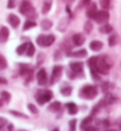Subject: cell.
<instances>
[{
	"label": "cell",
	"instance_id": "obj_11",
	"mask_svg": "<svg viewBox=\"0 0 121 131\" xmlns=\"http://www.w3.org/2000/svg\"><path fill=\"white\" fill-rule=\"evenodd\" d=\"M96 13H97L96 4L90 3L89 5H88V8H87V17L90 18V19H94V18H95V16H96Z\"/></svg>",
	"mask_w": 121,
	"mask_h": 131
},
{
	"label": "cell",
	"instance_id": "obj_28",
	"mask_svg": "<svg viewBox=\"0 0 121 131\" xmlns=\"http://www.w3.org/2000/svg\"><path fill=\"white\" fill-rule=\"evenodd\" d=\"M28 44L29 42H26V43H23L21 45H19L17 48V54L18 55H23V54H25V51H26V48H28Z\"/></svg>",
	"mask_w": 121,
	"mask_h": 131
},
{
	"label": "cell",
	"instance_id": "obj_12",
	"mask_svg": "<svg viewBox=\"0 0 121 131\" xmlns=\"http://www.w3.org/2000/svg\"><path fill=\"white\" fill-rule=\"evenodd\" d=\"M7 20H8L10 25H11V26H12L13 29H17L18 26H19V24H20V19H19V17H18V16H16V14H13V13L8 14V17H7Z\"/></svg>",
	"mask_w": 121,
	"mask_h": 131
},
{
	"label": "cell",
	"instance_id": "obj_43",
	"mask_svg": "<svg viewBox=\"0 0 121 131\" xmlns=\"http://www.w3.org/2000/svg\"><path fill=\"white\" fill-rule=\"evenodd\" d=\"M62 1H64V3H66V4H70L73 0H62Z\"/></svg>",
	"mask_w": 121,
	"mask_h": 131
},
{
	"label": "cell",
	"instance_id": "obj_17",
	"mask_svg": "<svg viewBox=\"0 0 121 131\" xmlns=\"http://www.w3.org/2000/svg\"><path fill=\"white\" fill-rule=\"evenodd\" d=\"M66 110H68V113L74 116V114H76L78 112V107H77L76 104L74 103H68L66 104Z\"/></svg>",
	"mask_w": 121,
	"mask_h": 131
},
{
	"label": "cell",
	"instance_id": "obj_18",
	"mask_svg": "<svg viewBox=\"0 0 121 131\" xmlns=\"http://www.w3.org/2000/svg\"><path fill=\"white\" fill-rule=\"evenodd\" d=\"M116 101V98L114 97V95H112V94H107L106 97L103 98V100L102 101H100L102 105H109V104H113Z\"/></svg>",
	"mask_w": 121,
	"mask_h": 131
},
{
	"label": "cell",
	"instance_id": "obj_25",
	"mask_svg": "<svg viewBox=\"0 0 121 131\" xmlns=\"http://www.w3.org/2000/svg\"><path fill=\"white\" fill-rule=\"evenodd\" d=\"M116 43H118V36L115 34L111 35L109 38H108V45L109 47H114V45H116Z\"/></svg>",
	"mask_w": 121,
	"mask_h": 131
},
{
	"label": "cell",
	"instance_id": "obj_44",
	"mask_svg": "<svg viewBox=\"0 0 121 131\" xmlns=\"http://www.w3.org/2000/svg\"><path fill=\"white\" fill-rule=\"evenodd\" d=\"M3 106V101H1V100H0V107Z\"/></svg>",
	"mask_w": 121,
	"mask_h": 131
},
{
	"label": "cell",
	"instance_id": "obj_8",
	"mask_svg": "<svg viewBox=\"0 0 121 131\" xmlns=\"http://www.w3.org/2000/svg\"><path fill=\"white\" fill-rule=\"evenodd\" d=\"M70 70H73L75 73V75L83 78V63L82 62H70L69 64Z\"/></svg>",
	"mask_w": 121,
	"mask_h": 131
},
{
	"label": "cell",
	"instance_id": "obj_14",
	"mask_svg": "<svg viewBox=\"0 0 121 131\" xmlns=\"http://www.w3.org/2000/svg\"><path fill=\"white\" fill-rule=\"evenodd\" d=\"M68 25H69V18H66V17L62 18L58 21V24H57V30L59 32H64L66 30V28H68Z\"/></svg>",
	"mask_w": 121,
	"mask_h": 131
},
{
	"label": "cell",
	"instance_id": "obj_34",
	"mask_svg": "<svg viewBox=\"0 0 121 131\" xmlns=\"http://www.w3.org/2000/svg\"><path fill=\"white\" fill-rule=\"evenodd\" d=\"M28 108H29V111H30L31 113H33V114L38 113V108H37L33 104H28Z\"/></svg>",
	"mask_w": 121,
	"mask_h": 131
},
{
	"label": "cell",
	"instance_id": "obj_40",
	"mask_svg": "<svg viewBox=\"0 0 121 131\" xmlns=\"http://www.w3.org/2000/svg\"><path fill=\"white\" fill-rule=\"evenodd\" d=\"M56 59H61V51H57V50H56V52H55V60Z\"/></svg>",
	"mask_w": 121,
	"mask_h": 131
},
{
	"label": "cell",
	"instance_id": "obj_3",
	"mask_svg": "<svg viewBox=\"0 0 121 131\" xmlns=\"http://www.w3.org/2000/svg\"><path fill=\"white\" fill-rule=\"evenodd\" d=\"M91 69H95L99 74H102V75H107L109 74V69H111V64L106 61V57H97L96 63H95V67Z\"/></svg>",
	"mask_w": 121,
	"mask_h": 131
},
{
	"label": "cell",
	"instance_id": "obj_39",
	"mask_svg": "<svg viewBox=\"0 0 121 131\" xmlns=\"http://www.w3.org/2000/svg\"><path fill=\"white\" fill-rule=\"evenodd\" d=\"M14 6H16V5H14V0H8V1H7V7H8V8H13Z\"/></svg>",
	"mask_w": 121,
	"mask_h": 131
},
{
	"label": "cell",
	"instance_id": "obj_35",
	"mask_svg": "<svg viewBox=\"0 0 121 131\" xmlns=\"http://www.w3.org/2000/svg\"><path fill=\"white\" fill-rule=\"evenodd\" d=\"M11 114H13V116H16V117H20V118H24V119H26L28 118V116L24 113H21V112H17V111H11L10 112Z\"/></svg>",
	"mask_w": 121,
	"mask_h": 131
},
{
	"label": "cell",
	"instance_id": "obj_38",
	"mask_svg": "<svg viewBox=\"0 0 121 131\" xmlns=\"http://www.w3.org/2000/svg\"><path fill=\"white\" fill-rule=\"evenodd\" d=\"M6 124H7V121H6V119H5L4 117H0V130H1V129H3Z\"/></svg>",
	"mask_w": 121,
	"mask_h": 131
},
{
	"label": "cell",
	"instance_id": "obj_32",
	"mask_svg": "<svg viewBox=\"0 0 121 131\" xmlns=\"http://www.w3.org/2000/svg\"><path fill=\"white\" fill-rule=\"evenodd\" d=\"M90 3H91V0H81L80 4H78V6H77V10H81V8H83V7L88 6Z\"/></svg>",
	"mask_w": 121,
	"mask_h": 131
},
{
	"label": "cell",
	"instance_id": "obj_16",
	"mask_svg": "<svg viewBox=\"0 0 121 131\" xmlns=\"http://www.w3.org/2000/svg\"><path fill=\"white\" fill-rule=\"evenodd\" d=\"M88 51L86 49H81L77 51H71V52H66V56H71V57H86Z\"/></svg>",
	"mask_w": 121,
	"mask_h": 131
},
{
	"label": "cell",
	"instance_id": "obj_13",
	"mask_svg": "<svg viewBox=\"0 0 121 131\" xmlns=\"http://www.w3.org/2000/svg\"><path fill=\"white\" fill-rule=\"evenodd\" d=\"M10 37V31L6 26H1L0 28V43H6L7 39Z\"/></svg>",
	"mask_w": 121,
	"mask_h": 131
},
{
	"label": "cell",
	"instance_id": "obj_26",
	"mask_svg": "<svg viewBox=\"0 0 121 131\" xmlns=\"http://www.w3.org/2000/svg\"><path fill=\"white\" fill-rule=\"evenodd\" d=\"M36 25H37V24H36L33 20H31V19H28V20L24 23V28H23V29H24V31H26V30H30V29L35 28Z\"/></svg>",
	"mask_w": 121,
	"mask_h": 131
},
{
	"label": "cell",
	"instance_id": "obj_2",
	"mask_svg": "<svg viewBox=\"0 0 121 131\" xmlns=\"http://www.w3.org/2000/svg\"><path fill=\"white\" fill-rule=\"evenodd\" d=\"M99 93V90H97L96 86H93V85H87V86H83L80 91V97L82 99H88V100H93L94 98Z\"/></svg>",
	"mask_w": 121,
	"mask_h": 131
},
{
	"label": "cell",
	"instance_id": "obj_41",
	"mask_svg": "<svg viewBox=\"0 0 121 131\" xmlns=\"http://www.w3.org/2000/svg\"><path fill=\"white\" fill-rule=\"evenodd\" d=\"M0 83H7V81L4 78H0Z\"/></svg>",
	"mask_w": 121,
	"mask_h": 131
},
{
	"label": "cell",
	"instance_id": "obj_6",
	"mask_svg": "<svg viewBox=\"0 0 121 131\" xmlns=\"http://www.w3.org/2000/svg\"><path fill=\"white\" fill-rule=\"evenodd\" d=\"M95 21L96 23H99V24H104V23H107L108 20H109V12H108L107 10H102L101 11H97L96 16H95Z\"/></svg>",
	"mask_w": 121,
	"mask_h": 131
},
{
	"label": "cell",
	"instance_id": "obj_33",
	"mask_svg": "<svg viewBox=\"0 0 121 131\" xmlns=\"http://www.w3.org/2000/svg\"><path fill=\"white\" fill-rule=\"evenodd\" d=\"M101 7L103 10H108L111 7V0H101Z\"/></svg>",
	"mask_w": 121,
	"mask_h": 131
},
{
	"label": "cell",
	"instance_id": "obj_36",
	"mask_svg": "<svg viewBox=\"0 0 121 131\" xmlns=\"http://www.w3.org/2000/svg\"><path fill=\"white\" fill-rule=\"evenodd\" d=\"M90 73H91V76H93L94 80H100V75H99V73H97L95 69L90 68Z\"/></svg>",
	"mask_w": 121,
	"mask_h": 131
},
{
	"label": "cell",
	"instance_id": "obj_10",
	"mask_svg": "<svg viewBox=\"0 0 121 131\" xmlns=\"http://www.w3.org/2000/svg\"><path fill=\"white\" fill-rule=\"evenodd\" d=\"M71 38H73V44L76 47H81L86 42V37L82 34H74Z\"/></svg>",
	"mask_w": 121,
	"mask_h": 131
},
{
	"label": "cell",
	"instance_id": "obj_23",
	"mask_svg": "<svg viewBox=\"0 0 121 131\" xmlns=\"http://www.w3.org/2000/svg\"><path fill=\"white\" fill-rule=\"evenodd\" d=\"M35 51H36V49H35V47H33V44L29 42L28 48H26V51H25V54H26L29 57H32V56L35 55Z\"/></svg>",
	"mask_w": 121,
	"mask_h": 131
},
{
	"label": "cell",
	"instance_id": "obj_29",
	"mask_svg": "<svg viewBox=\"0 0 121 131\" xmlns=\"http://www.w3.org/2000/svg\"><path fill=\"white\" fill-rule=\"evenodd\" d=\"M91 121H93V118H91V117L84 118V119L82 121V123H81V129H82V130H84L87 126H89L90 123H91Z\"/></svg>",
	"mask_w": 121,
	"mask_h": 131
},
{
	"label": "cell",
	"instance_id": "obj_9",
	"mask_svg": "<svg viewBox=\"0 0 121 131\" xmlns=\"http://www.w3.org/2000/svg\"><path fill=\"white\" fill-rule=\"evenodd\" d=\"M37 82H38L39 86H45L48 83V75H46V72L45 69H39L38 73H37Z\"/></svg>",
	"mask_w": 121,
	"mask_h": 131
},
{
	"label": "cell",
	"instance_id": "obj_4",
	"mask_svg": "<svg viewBox=\"0 0 121 131\" xmlns=\"http://www.w3.org/2000/svg\"><path fill=\"white\" fill-rule=\"evenodd\" d=\"M52 92L49 90H41L37 92L36 94V100H37V103L39 105H44L45 103H48L50 100L52 99Z\"/></svg>",
	"mask_w": 121,
	"mask_h": 131
},
{
	"label": "cell",
	"instance_id": "obj_31",
	"mask_svg": "<svg viewBox=\"0 0 121 131\" xmlns=\"http://www.w3.org/2000/svg\"><path fill=\"white\" fill-rule=\"evenodd\" d=\"M7 68V61L3 55H0V70L1 69H6Z\"/></svg>",
	"mask_w": 121,
	"mask_h": 131
},
{
	"label": "cell",
	"instance_id": "obj_37",
	"mask_svg": "<svg viewBox=\"0 0 121 131\" xmlns=\"http://www.w3.org/2000/svg\"><path fill=\"white\" fill-rule=\"evenodd\" d=\"M69 129L71 131H74L76 129V119H71V121L69 122Z\"/></svg>",
	"mask_w": 121,
	"mask_h": 131
},
{
	"label": "cell",
	"instance_id": "obj_27",
	"mask_svg": "<svg viewBox=\"0 0 121 131\" xmlns=\"http://www.w3.org/2000/svg\"><path fill=\"white\" fill-rule=\"evenodd\" d=\"M93 23L90 20H87L86 23H84V26H83V29H84V32L86 34H90V32L93 31Z\"/></svg>",
	"mask_w": 121,
	"mask_h": 131
},
{
	"label": "cell",
	"instance_id": "obj_22",
	"mask_svg": "<svg viewBox=\"0 0 121 131\" xmlns=\"http://www.w3.org/2000/svg\"><path fill=\"white\" fill-rule=\"evenodd\" d=\"M61 106H62V104L59 103V101H53L52 104L49 105L48 108L50 112H58V111L61 110Z\"/></svg>",
	"mask_w": 121,
	"mask_h": 131
},
{
	"label": "cell",
	"instance_id": "obj_24",
	"mask_svg": "<svg viewBox=\"0 0 121 131\" xmlns=\"http://www.w3.org/2000/svg\"><path fill=\"white\" fill-rule=\"evenodd\" d=\"M61 93H62V95H64V97H69L70 94L73 93V88L70 86H63L62 88H61Z\"/></svg>",
	"mask_w": 121,
	"mask_h": 131
},
{
	"label": "cell",
	"instance_id": "obj_15",
	"mask_svg": "<svg viewBox=\"0 0 121 131\" xmlns=\"http://www.w3.org/2000/svg\"><path fill=\"white\" fill-rule=\"evenodd\" d=\"M89 48L93 50V51H100L101 49L103 48V43L101 41H97V39H95V41H91L89 44Z\"/></svg>",
	"mask_w": 121,
	"mask_h": 131
},
{
	"label": "cell",
	"instance_id": "obj_5",
	"mask_svg": "<svg viewBox=\"0 0 121 131\" xmlns=\"http://www.w3.org/2000/svg\"><path fill=\"white\" fill-rule=\"evenodd\" d=\"M55 42V36L53 35H39L37 37V44L39 47H51Z\"/></svg>",
	"mask_w": 121,
	"mask_h": 131
},
{
	"label": "cell",
	"instance_id": "obj_42",
	"mask_svg": "<svg viewBox=\"0 0 121 131\" xmlns=\"http://www.w3.org/2000/svg\"><path fill=\"white\" fill-rule=\"evenodd\" d=\"M7 129H8V130H12V129H13V125H12V124H8V128H7Z\"/></svg>",
	"mask_w": 121,
	"mask_h": 131
},
{
	"label": "cell",
	"instance_id": "obj_30",
	"mask_svg": "<svg viewBox=\"0 0 121 131\" xmlns=\"http://www.w3.org/2000/svg\"><path fill=\"white\" fill-rule=\"evenodd\" d=\"M0 95H1V99H4V101H6V103H10V100H11V94L8 93V92H6V91H3V92L0 93Z\"/></svg>",
	"mask_w": 121,
	"mask_h": 131
},
{
	"label": "cell",
	"instance_id": "obj_19",
	"mask_svg": "<svg viewBox=\"0 0 121 131\" xmlns=\"http://www.w3.org/2000/svg\"><path fill=\"white\" fill-rule=\"evenodd\" d=\"M41 28L43 31H46V30H50L52 28V21L50 19H43L41 21Z\"/></svg>",
	"mask_w": 121,
	"mask_h": 131
},
{
	"label": "cell",
	"instance_id": "obj_7",
	"mask_svg": "<svg viewBox=\"0 0 121 131\" xmlns=\"http://www.w3.org/2000/svg\"><path fill=\"white\" fill-rule=\"evenodd\" d=\"M62 73H63L62 66H55L53 69H52V75H51V81H50V83L53 85V83H56L57 81H59V80H61V76H62Z\"/></svg>",
	"mask_w": 121,
	"mask_h": 131
},
{
	"label": "cell",
	"instance_id": "obj_1",
	"mask_svg": "<svg viewBox=\"0 0 121 131\" xmlns=\"http://www.w3.org/2000/svg\"><path fill=\"white\" fill-rule=\"evenodd\" d=\"M19 12L21 14H24L26 17H29V19H35L37 17V14H36V11L32 6V4L29 1V0H23L20 4V6H19Z\"/></svg>",
	"mask_w": 121,
	"mask_h": 131
},
{
	"label": "cell",
	"instance_id": "obj_21",
	"mask_svg": "<svg viewBox=\"0 0 121 131\" xmlns=\"http://www.w3.org/2000/svg\"><path fill=\"white\" fill-rule=\"evenodd\" d=\"M99 31H100L101 34H111V32H113V26L107 24V23H104L102 26L99 28Z\"/></svg>",
	"mask_w": 121,
	"mask_h": 131
},
{
	"label": "cell",
	"instance_id": "obj_20",
	"mask_svg": "<svg viewBox=\"0 0 121 131\" xmlns=\"http://www.w3.org/2000/svg\"><path fill=\"white\" fill-rule=\"evenodd\" d=\"M52 6V0H44V3H43V7H42V13L43 14H46L50 11Z\"/></svg>",
	"mask_w": 121,
	"mask_h": 131
}]
</instances>
